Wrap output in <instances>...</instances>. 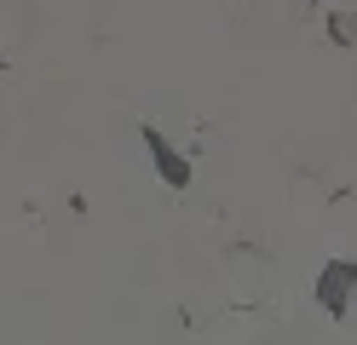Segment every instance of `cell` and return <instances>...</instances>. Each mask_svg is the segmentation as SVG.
<instances>
[{
	"label": "cell",
	"mask_w": 357,
	"mask_h": 345,
	"mask_svg": "<svg viewBox=\"0 0 357 345\" xmlns=\"http://www.w3.org/2000/svg\"><path fill=\"white\" fill-rule=\"evenodd\" d=\"M351 293H357V259H323V276H317V305H323V316L346 322V316H351Z\"/></svg>",
	"instance_id": "obj_1"
},
{
	"label": "cell",
	"mask_w": 357,
	"mask_h": 345,
	"mask_svg": "<svg viewBox=\"0 0 357 345\" xmlns=\"http://www.w3.org/2000/svg\"><path fill=\"white\" fill-rule=\"evenodd\" d=\"M139 138H144V150H150V161H155V173H162L167 190H190V178H196L190 155H178V150L167 144V132H162V127H139Z\"/></svg>",
	"instance_id": "obj_2"
},
{
	"label": "cell",
	"mask_w": 357,
	"mask_h": 345,
	"mask_svg": "<svg viewBox=\"0 0 357 345\" xmlns=\"http://www.w3.org/2000/svg\"><path fill=\"white\" fill-rule=\"evenodd\" d=\"M323 29H328L334 46H357V17H346V12H328V17H323Z\"/></svg>",
	"instance_id": "obj_3"
}]
</instances>
